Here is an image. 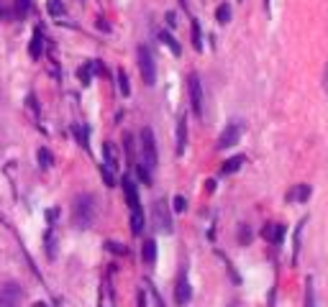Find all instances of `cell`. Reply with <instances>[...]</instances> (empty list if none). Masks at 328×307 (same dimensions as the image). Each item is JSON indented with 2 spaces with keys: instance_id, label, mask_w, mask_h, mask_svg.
Listing matches in <instances>:
<instances>
[{
  "instance_id": "obj_1",
  "label": "cell",
  "mask_w": 328,
  "mask_h": 307,
  "mask_svg": "<svg viewBox=\"0 0 328 307\" xmlns=\"http://www.w3.org/2000/svg\"><path fill=\"white\" fill-rule=\"evenodd\" d=\"M123 195H126V203H128V210H131V230L133 236H141L144 230V210H141V200H139V190L133 184L131 177H123Z\"/></svg>"
},
{
  "instance_id": "obj_2",
  "label": "cell",
  "mask_w": 328,
  "mask_h": 307,
  "mask_svg": "<svg viewBox=\"0 0 328 307\" xmlns=\"http://www.w3.org/2000/svg\"><path fill=\"white\" fill-rule=\"evenodd\" d=\"M95 220V197L93 195H77L72 205V223L77 228H90Z\"/></svg>"
},
{
  "instance_id": "obj_3",
  "label": "cell",
  "mask_w": 328,
  "mask_h": 307,
  "mask_svg": "<svg viewBox=\"0 0 328 307\" xmlns=\"http://www.w3.org/2000/svg\"><path fill=\"white\" fill-rule=\"evenodd\" d=\"M141 164L154 172L159 164V154H157V141H154V131L152 128H141Z\"/></svg>"
},
{
  "instance_id": "obj_4",
  "label": "cell",
  "mask_w": 328,
  "mask_h": 307,
  "mask_svg": "<svg viewBox=\"0 0 328 307\" xmlns=\"http://www.w3.org/2000/svg\"><path fill=\"white\" fill-rule=\"evenodd\" d=\"M139 69H141V77H144V85L152 87L157 82V64H154V56L149 51V46H139Z\"/></svg>"
},
{
  "instance_id": "obj_5",
  "label": "cell",
  "mask_w": 328,
  "mask_h": 307,
  "mask_svg": "<svg viewBox=\"0 0 328 307\" xmlns=\"http://www.w3.org/2000/svg\"><path fill=\"white\" fill-rule=\"evenodd\" d=\"M152 220L157 225L159 233H172V212H169V205L164 203V200H157L152 205Z\"/></svg>"
},
{
  "instance_id": "obj_6",
  "label": "cell",
  "mask_w": 328,
  "mask_h": 307,
  "mask_svg": "<svg viewBox=\"0 0 328 307\" xmlns=\"http://www.w3.org/2000/svg\"><path fill=\"white\" fill-rule=\"evenodd\" d=\"M23 300V289L16 282H5L0 287V307H18Z\"/></svg>"
},
{
  "instance_id": "obj_7",
  "label": "cell",
  "mask_w": 328,
  "mask_h": 307,
  "mask_svg": "<svg viewBox=\"0 0 328 307\" xmlns=\"http://www.w3.org/2000/svg\"><path fill=\"white\" fill-rule=\"evenodd\" d=\"M187 92H190V102H192V113L200 118L203 115V85L195 72L187 77Z\"/></svg>"
},
{
  "instance_id": "obj_8",
  "label": "cell",
  "mask_w": 328,
  "mask_h": 307,
  "mask_svg": "<svg viewBox=\"0 0 328 307\" xmlns=\"http://www.w3.org/2000/svg\"><path fill=\"white\" fill-rule=\"evenodd\" d=\"M241 133H244V126L238 120H233V123H228L226 128H223V133L218 136V149H228V146H236L238 144V138H241Z\"/></svg>"
},
{
  "instance_id": "obj_9",
  "label": "cell",
  "mask_w": 328,
  "mask_h": 307,
  "mask_svg": "<svg viewBox=\"0 0 328 307\" xmlns=\"http://www.w3.org/2000/svg\"><path fill=\"white\" fill-rule=\"evenodd\" d=\"M190 297H192L190 279H187V271L182 269V271H180V276H177V284H174V302L182 307V305H187V302H190Z\"/></svg>"
},
{
  "instance_id": "obj_10",
  "label": "cell",
  "mask_w": 328,
  "mask_h": 307,
  "mask_svg": "<svg viewBox=\"0 0 328 307\" xmlns=\"http://www.w3.org/2000/svg\"><path fill=\"white\" fill-rule=\"evenodd\" d=\"M262 236L267 241H272V243H282V238H285V225H279V223H270V225H264L262 228Z\"/></svg>"
},
{
  "instance_id": "obj_11",
  "label": "cell",
  "mask_w": 328,
  "mask_h": 307,
  "mask_svg": "<svg viewBox=\"0 0 328 307\" xmlns=\"http://www.w3.org/2000/svg\"><path fill=\"white\" fill-rule=\"evenodd\" d=\"M185 146H187V120L180 118L177 120V154H185Z\"/></svg>"
},
{
  "instance_id": "obj_12",
  "label": "cell",
  "mask_w": 328,
  "mask_h": 307,
  "mask_svg": "<svg viewBox=\"0 0 328 307\" xmlns=\"http://www.w3.org/2000/svg\"><path fill=\"white\" fill-rule=\"evenodd\" d=\"M41 49H44V31L36 28L31 44H28V54H31V59H39V56H41Z\"/></svg>"
},
{
  "instance_id": "obj_13",
  "label": "cell",
  "mask_w": 328,
  "mask_h": 307,
  "mask_svg": "<svg viewBox=\"0 0 328 307\" xmlns=\"http://www.w3.org/2000/svg\"><path fill=\"white\" fill-rule=\"evenodd\" d=\"M141 258H144V264H154L157 261V241H144V246H141Z\"/></svg>"
},
{
  "instance_id": "obj_14",
  "label": "cell",
  "mask_w": 328,
  "mask_h": 307,
  "mask_svg": "<svg viewBox=\"0 0 328 307\" xmlns=\"http://www.w3.org/2000/svg\"><path fill=\"white\" fill-rule=\"evenodd\" d=\"M308 197H310V187H308V184H297L295 190L287 192V200H290V203H295V200H297V203H305Z\"/></svg>"
},
{
  "instance_id": "obj_15",
  "label": "cell",
  "mask_w": 328,
  "mask_h": 307,
  "mask_svg": "<svg viewBox=\"0 0 328 307\" xmlns=\"http://www.w3.org/2000/svg\"><path fill=\"white\" fill-rule=\"evenodd\" d=\"M244 161H246L244 156H231V159H226V161H223V166H220V174H233V172H238Z\"/></svg>"
},
{
  "instance_id": "obj_16",
  "label": "cell",
  "mask_w": 328,
  "mask_h": 307,
  "mask_svg": "<svg viewBox=\"0 0 328 307\" xmlns=\"http://www.w3.org/2000/svg\"><path fill=\"white\" fill-rule=\"evenodd\" d=\"M159 39H162V44H167V46H169V51H172L174 56H180V54H182V46L177 44V39L169 34V31H162V34H159Z\"/></svg>"
},
{
  "instance_id": "obj_17",
  "label": "cell",
  "mask_w": 328,
  "mask_h": 307,
  "mask_svg": "<svg viewBox=\"0 0 328 307\" xmlns=\"http://www.w3.org/2000/svg\"><path fill=\"white\" fill-rule=\"evenodd\" d=\"M103 159H106V164H103V166H108L110 172H113V169L118 166V156H115V149H113V144H106V146H103Z\"/></svg>"
},
{
  "instance_id": "obj_18",
  "label": "cell",
  "mask_w": 328,
  "mask_h": 307,
  "mask_svg": "<svg viewBox=\"0 0 328 307\" xmlns=\"http://www.w3.org/2000/svg\"><path fill=\"white\" fill-rule=\"evenodd\" d=\"M190 28H192V46H195V51H203V34H200V23H198L195 18H192Z\"/></svg>"
},
{
  "instance_id": "obj_19",
  "label": "cell",
  "mask_w": 328,
  "mask_h": 307,
  "mask_svg": "<svg viewBox=\"0 0 328 307\" xmlns=\"http://www.w3.org/2000/svg\"><path fill=\"white\" fill-rule=\"evenodd\" d=\"M36 159H39V166H41V169H49V166L54 164V156H52L49 149H39V151H36Z\"/></svg>"
},
{
  "instance_id": "obj_20",
  "label": "cell",
  "mask_w": 328,
  "mask_h": 307,
  "mask_svg": "<svg viewBox=\"0 0 328 307\" xmlns=\"http://www.w3.org/2000/svg\"><path fill=\"white\" fill-rule=\"evenodd\" d=\"M118 90H121L123 98L131 95V82H128V74H126L123 69H118Z\"/></svg>"
},
{
  "instance_id": "obj_21",
  "label": "cell",
  "mask_w": 328,
  "mask_h": 307,
  "mask_svg": "<svg viewBox=\"0 0 328 307\" xmlns=\"http://www.w3.org/2000/svg\"><path fill=\"white\" fill-rule=\"evenodd\" d=\"M216 21H218V23H228V21H231V5H228V3H220V5L216 8Z\"/></svg>"
},
{
  "instance_id": "obj_22",
  "label": "cell",
  "mask_w": 328,
  "mask_h": 307,
  "mask_svg": "<svg viewBox=\"0 0 328 307\" xmlns=\"http://www.w3.org/2000/svg\"><path fill=\"white\" fill-rule=\"evenodd\" d=\"M44 243H47V254H49V258H54V256H56V236H54V228L47 230V238H44Z\"/></svg>"
},
{
  "instance_id": "obj_23",
  "label": "cell",
  "mask_w": 328,
  "mask_h": 307,
  "mask_svg": "<svg viewBox=\"0 0 328 307\" xmlns=\"http://www.w3.org/2000/svg\"><path fill=\"white\" fill-rule=\"evenodd\" d=\"M77 77H80V82H82V85H90V80H93V64L80 67V69H77Z\"/></svg>"
},
{
  "instance_id": "obj_24",
  "label": "cell",
  "mask_w": 328,
  "mask_h": 307,
  "mask_svg": "<svg viewBox=\"0 0 328 307\" xmlns=\"http://www.w3.org/2000/svg\"><path fill=\"white\" fill-rule=\"evenodd\" d=\"M72 133H74V136H77V141H80V146H85V149H87V131H85L82 126H77V123H74V126H72Z\"/></svg>"
},
{
  "instance_id": "obj_25",
  "label": "cell",
  "mask_w": 328,
  "mask_h": 307,
  "mask_svg": "<svg viewBox=\"0 0 328 307\" xmlns=\"http://www.w3.org/2000/svg\"><path fill=\"white\" fill-rule=\"evenodd\" d=\"M305 307H316V292H313V282L305 284Z\"/></svg>"
},
{
  "instance_id": "obj_26",
  "label": "cell",
  "mask_w": 328,
  "mask_h": 307,
  "mask_svg": "<svg viewBox=\"0 0 328 307\" xmlns=\"http://www.w3.org/2000/svg\"><path fill=\"white\" fill-rule=\"evenodd\" d=\"M136 172H139V177H141V182H144V184H152V172H149V169H146L141 161L136 164Z\"/></svg>"
},
{
  "instance_id": "obj_27",
  "label": "cell",
  "mask_w": 328,
  "mask_h": 307,
  "mask_svg": "<svg viewBox=\"0 0 328 307\" xmlns=\"http://www.w3.org/2000/svg\"><path fill=\"white\" fill-rule=\"evenodd\" d=\"M172 207H174V212H185V210H187V200H185L182 195H177V197L172 200Z\"/></svg>"
},
{
  "instance_id": "obj_28",
  "label": "cell",
  "mask_w": 328,
  "mask_h": 307,
  "mask_svg": "<svg viewBox=\"0 0 328 307\" xmlns=\"http://www.w3.org/2000/svg\"><path fill=\"white\" fill-rule=\"evenodd\" d=\"M100 174H103V179H106L108 187H115V177H113V172H110L108 166H103V169H100Z\"/></svg>"
},
{
  "instance_id": "obj_29",
  "label": "cell",
  "mask_w": 328,
  "mask_h": 307,
  "mask_svg": "<svg viewBox=\"0 0 328 307\" xmlns=\"http://www.w3.org/2000/svg\"><path fill=\"white\" fill-rule=\"evenodd\" d=\"M106 249L113 251V254H118V256H123V254H126V249H123L121 243H115V241H108V243H106Z\"/></svg>"
},
{
  "instance_id": "obj_30",
  "label": "cell",
  "mask_w": 328,
  "mask_h": 307,
  "mask_svg": "<svg viewBox=\"0 0 328 307\" xmlns=\"http://www.w3.org/2000/svg\"><path fill=\"white\" fill-rule=\"evenodd\" d=\"M49 13L52 15H62V3H59V0H49Z\"/></svg>"
},
{
  "instance_id": "obj_31",
  "label": "cell",
  "mask_w": 328,
  "mask_h": 307,
  "mask_svg": "<svg viewBox=\"0 0 328 307\" xmlns=\"http://www.w3.org/2000/svg\"><path fill=\"white\" fill-rule=\"evenodd\" d=\"M249 238H251L249 228H246V225H241V230H238V241H241V243H249Z\"/></svg>"
},
{
  "instance_id": "obj_32",
  "label": "cell",
  "mask_w": 328,
  "mask_h": 307,
  "mask_svg": "<svg viewBox=\"0 0 328 307\" xmlns=\"http://www.w3.org/2000/svg\"><path fill=\"white\" fill-rule=\"evenodd\" d=\"M139 307H146V292L144 289L139 292Z\"/></svg>"
},
{
  "instance_id": "obj_33",
  "label": "cell",
  "mask_w": 328,
  "mask_h": 307,
  "mask_svg": "<svg viewBox=\"0 0 328 307\" xmlns=\"http://www.w3.org/2000/svg\"><path fill=\"white\" fill-rule=\"evenodd\" d=\"M8 15H10V10H8V8H3V5H0V18H8Z\"/></svg>"
},
{
  "instance_id": "obj_34",
  "label": "cell",
  "mask_w": 328,
  "mask_h": 307,
  "mask_svg": "<svg viewBox=\"0 0 328 307\" xmlns=\"http://www.w3.org/2000/svg\"><path fill=\"white\" fill-rule=\"evenodd\" d=\"M167 23H169V26H174V23H177V21H174V13H167Z\"/></svg>"
},
{
  "instance_id": "obj_35",
  "label": "cell",
  "mask_w": 328,
  "mask_h": 307,
  "mask_svg": "<svg viewBox=\"0 0 328 307\" xmlns=\"http://www.w3.org/2000/svg\"><path fill=\"white\" fill-rule=\"evenodd\" d=\"M154 300H157V307H164V302L159 300V295H154Z\"/></svg>"
},
{
  "instance_id": "obj_36",
  "label": "cell",
  "mask_w": 328,
  "mask_h": 307,
  "mask_svg": "<svg viewBox=\"0 0 328 307\" xmlns=\"http://www.w3.org/2000/svg\"><path fill=\"white\" fill-rule=\"evenodd\" d=\"M39 307H49V305H47V302H39Z\"/></svg>"
}]
</instances>
